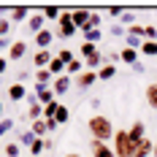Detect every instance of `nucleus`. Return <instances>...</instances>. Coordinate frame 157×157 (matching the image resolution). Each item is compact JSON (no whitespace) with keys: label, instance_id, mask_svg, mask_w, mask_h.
<instances>
[{"label":"nucleus","instance_id":"14","mask_svg":"<svg viewBox=\"0 0 157 157\" xmlns=\"http://www.w3.org/2000/svg\"><path fill=\"white\" fill-rule=\"evenodd\" d=\"M35 84H38V87H52V84H54V73H52L49 68L35 71Z\"/></svg>","mask_w":157,"mask_h":157},{"label":"nucleus","instance_id":"29","mask_svg":"<svg viewBox=\"0 0 157 157\" xmlns=\"http://www.w3.org/2000/svg\"><path fill=\"white\" fill-rule=\"evenodd\" d=\"M19 155H22V144L19 141L6 144V157H19Z\"/></svg>","mask_w":157,"mask_h":157},{"label":"nucleus","instance_id":"10","mask_svg":"<svg viewBox=\"0 0 157 157\" xmlns=\"http://www.w3.org/2000/svg\"><path fill=\"white\" fill-rule=\"evenodd\" d=\"M6 95H8V100H11V103H19V100H25V98H27V87L16 81V84L8 87V92H6Z\"/></svg>","mask_w":157,"mask_h":157},{"label":"nucleus","instance_id":"8","mask_svg":"<svg viewBox=\"0 0 157 157\" xmlns=\"http://www.w3.org/2000/svg\"><path fill=\"white\" fill-rule=\"evenodd\" d=\"M25 54H27V41H14V46H11V52L6 57H8V63H19Z\"/></svg>","mask_w":157,"mask_h":157},{"label":"nucleus","instance_id":"3","mask_svg":"<svg viewBox=\"0 0 157 157\" xmlns=\"http://www.w3.org/2000/svg\"><path fill=\"white\" fill-rule=\"evenodd\" d=\"M27 103H30V106H27V114H25V119H27V122H38V119H44V106H41V100H38V95L33 92V95H27Z\"/></svg>","mask_w":157,"mask_h":157},{"label":"nucleus","instance_id":"21","mask_svg":"<svg viewBox=\"0 0 157 157\" xmlns=\"http://www.w3.org/2000/svg\"><path fill=\"white\" fill-rule=\"evenodd\" d=\"M119 60H122V63H127L130 65V68H133V65L138 63V52H136V49H122V52H119Z\"/></svg>","mask_w":157,"mask_h":157},{"label":"nucleus","instance_id":"16","mask_svg":"<svg viewBox=\"0 0 157 157\" xmlns=\"http://www.w3.org/2000/svg\"><path fill=\"white\" fill-rule=\"evenodd\" d=\"M52 90H54V95H65L71 90V76H68V73H65V76H57L54 84H52Z\"/></svg>","mask_w":157,"mask_h":157},{"label":"nucleus","instance_id":"35","mask_svg":"<svg viewBox=\"0 0 157 157\" xmlns=\"http://www.w3.org/2000/svg\"><path fill=\"white\" fill-rule=\"evenodd\" d=\"M127 35H136V38H146V27H141V25H133V27H127Z\"/></svg>","mask_w":157,"mask_h":157},{"label":"nucleus","instance_id":"18","mask_svg":"<svg viewBox=\"0 0 157 157\" xmlns=\"http://www.w3.org/2000/svg\"><path fill=\"white\" fill-rule=\"evenodd\" d=\"M44 149H52V138H38V141L33 144L27 152H30L33 157H41V152H44Z\"/></svg>","mask_w":157,"mask_h":157},{"label":"nucleus","instance_id":"15","mask_svg":"<svg viewBox=\"0 0 157 157\" xmlns=\"http://www.w3.org/2000/svg\"><path fill=\"white\" fill-rule=\"evenodd\" d=\"M127 133H130V138H133V141L138 144V141H144V138H146V125L138 119V122H133V125H130V130H127Z\"/></svg>","mask_w":157,"mask_h":157},{"label":"nucleus","instance_id":"48","mask_svg":"<svg viewBox=\"0 0 157 157\" xmlns=\"http://www.w3.org/2000/svg\"><path fill=\"white\" fill-rule=\"evenodd\" d=\"M0 144H3V138H0Z\"/></svg>","mask_w":157,"mask_h":157},{"label":"nucleus","instance_id":"9","mask_svg":"<svg viewBox=\"0 0 157 157\" xmlns=\"http://www.w3.org/2000/svg\"><path fill=\"white\" fill-rule=\"evenodd\" d=\"M54 60V54H49V49H41V52H35L33 54V65L38 68V71H44V68H49V63Z\"/></svg>","mask_w":157,"mask_h":157},{"label":"nucleus","instance_id":"44","mask_svg":"<svg viewBox=\"0 0 157 157\" xmlns=\"http://www.w3.org/2000/svg\"><path fill=\"white\" fill-rule=\"evenodd\" d=\"M133 71H136V73H144V71H146V65H144V63H141V60H138V63L133 65Z\"/></svg>","mask_w":157,"mask_h":157},{"label":"nucleus","instance_id":"19","mask_svg":"<svg viewBox=\"0 0 157 157\" xmlns=\"http://www.w3.org/2000/svg\"><path fill=\"white\" fill-rule=\"evenodd\" d=\"M144 98H146V106L157 111V81H155V84H146V92H144Z\"/></svg>","mask_w":157,"mask_h":157},{"label":"nucleus","instance_id":"43","mask_svg":"<svg viewBox=\"0 0 157 157\" xmlns=\"http://www.w3.org/2000/svg\"><path fill=\"white\" fill-rule=\"evenodd\" d=\"M6 68H8V57H0V76L6 73Z\"/></svg>","mask_w":157,"mask_h":157},{"label":"nucleus","instance_id":"24","mask_svg":"<svg viewBox=\"0 0 157 157\" xmlns=\"http://www.w3.org/2000/svg\"><path fill=\"white\" fill-rule=\"evenodd\" d=\"M30 130L38 136V138H49L46 133H49V125H46V119H38V122H33L30 125Z\"/></svg>","mask_w":157,"mask_h":157},{"label":"nucleus","instance_id":"32","mask_svg":"<svg viewBox=\"0 0 157 157\" xmlns=\"http://www.w3.org/2000/svg\"><path fill=\"white\" fill-rule=\"evenodd\" d=\"M57 109H60V103L54 100V103H49V106H44V119H54L57 117Z\"/></svg>","mask_w":157,"mask_h":157},{"label":"nucleus","instance_id":"13","mask_svg":"<svg viewBox=\"0 0 157 157\" xmlns=\"http://www.w3.org/2000/svg\"><path fill=\"white\" fill-rule=\"evenodd\" d=\"M30 8L27 6H16V8H11L8 11V16H11V25H19V22H25V19H30Z\"/></svg>","mask_w":157,"mask_h":157},{"label":"nucleus","instance_id":"11","mask_svg":"<svg viewBox=\"0 0 157 157\" xmlns=\"http://www.w3.org/2000/svg\"><path fill=\"white\" fill-rule=\"evenodd\" d=\"M95 81H100V78H98V71H84V73H78V76H76V87L87 90V87H92Z\"/></svg>","mask_w":157,"mask_h":157},{"label":"nucleus","instance_id":"33","mask_svg":"<svg viewBox=\"0 0 157 157\" xmlns=\"http://www.w3.org/2000/svg\"><path fill=\"white\" fill-rule=\"evenodd\" d=\"M8 130H14V119H11V117H3V119H0V138H3Z\"/></svg>","mask_w":157,"mask_h":157},{"label":"nucleus","instance_id":"36","mask_svg":"<svg viewBox=\"0 0 157 157\" xmlns=\"http://www.w3.org/2000/svg\"><path fill=\"white\" fill-rule=\"evenodd\" d=\"M8 33H11V19H0V38H8Z\"/></svg>","mask_w":157,"mask_h":157},{"label":"nucleus","instance_id":"37","mask_svg":"<svg viewBox=\"0 0 157 157\" xmlns=\"http://www.w3.org/2000/svg\"><path fill=\"white\" fill-rule=\"evenodd\" d=\"M84 41H90V44H98V41H100V30H87V33H84Z\"/></svg>","mask_w":157,"mask_h":157},{"label":"nucleus","instance_id":"6","mask_svg":"<svg viewBox=\"0 0 157 157\" xmlns=\"http://www.w3.org/2000/svg\"><path fill=\"white\" fill-rule=\"evenodd\" d=\"M27 30L33 33V35H38L41 30H46V16H44V11H33L30 19H27Z\"/></svg>","mask_w":157,"mask_h":157},{"label":"nucleus","instance_id":"41","mask_svg":"<svg viewBox=\"0 0 157 157\" xmlns=\"http://www.w3.org/2000/svg\"><path fill=\"white\" fill-rule=\"evenodd\" d=\"M122 14H125L122 6H109V16H122Z\"/></svg>","mask_w":157,"mask_h":157},{"label":"nucleus","instance_id":"2","mask_svg":"<svg viewBox=\"0 0 157 157\" xmlns=\"http://www.w3.org/2000/svg\"><path fill=\"white\" fill-rule=\"evenodd\" d=\"M114 155L117 157H133L136 155V141L130 138L127 130H117V136H114Z\"/></svg>","mask_w":157,"mask_h":157},{"label":"nucleus","instance_id":"5","mask_svg":"<svg viewBox=\"0 0 157 157\" xmlns=\"http://www.w3.org/2000/svg\"><path fill=\"white\" fill-rule=\"evenodd\" d=\"M90 157H117L114 155V146H109L106 141H90Z\"/></svg>","mask_w":157,"mask_h":157},{"label":"nucleus","instance_id":"46","mask_svg":"<svg viewBox=\"0 0 157 157\" xmlns=\"http://www.w3.org/2000/svg\"><path fill=\"white\" fill-rule=\"evenodd\" d=\"M0 119H3V100H0Z\"/></svg>","mask_w":157,"mask_h":157},{"label":"nucleus","instance_id":"4","mask_svg":"<svg viewBox=\"0 0 157 157\" xmlns=\"http://www.w3.org/2000/svg\"><path fill=\"white\" fill-rule=\"evenodd\" d=\"M76 30L78 27L73 25V19H71V11H63L60 22H57V35H60V38H73Z\"/></svg>","mask_w":157,"mask_h":157},{"label":"nucleus","instance_id":"26","mask_svg":"<svg viewBox=\"0 0 157 157\" xmlns=\"http://www.w3.org/2000/svg\"><path fill=\"white\" fill-rule=\"evenodd\" d=\"M78 52H81V57H84V60H90V57H95V54H98V44H90V41H84Z\"/></svg>","mask_w":157,"mask_h":157},{"label":"nucleus","instance_id":"1","mask_svg":"<svg viewBox=\"0 0 157 157\" xmlns=\"http://www.w3.org/2000/svg\"><path fill=\"white\" fill-rule=\"evenodd\" d=\"M87 127H90V133H92L95 141H106V144H109L111 138L117 136V130H114V122H111L109 117H103V114H95V117H90Z\"/></svg>","mask_w":157,"mask_h":157},{"label":"nucleus","instance_id":"20","mask_svg":"<svg viewBox=\"0 0 157 157\" xmlns=\"http://www.w3.org/2000/svg\"><path fill=\"white\" fill-rule=\"evenodd\" d=\"M114 76H117V65L114 63H106L100 71H98V78H100V81H111Z\"/></svg>","mask_w":157,"mask_h":157},{"label":"nucleus","instance_id":"42","mask_svg":"<svg viewBox=\"0 0 157 157\" xmlns=\"http://www.w3.org/2000/svg\"><path fill=\"white\" fill-rule=\"evenodd\" d=\"M111 35H127V33H125L122 25H114V27H111Z\"/></svg>","mask_w":157,"mask_h":157},{"label":"nucleus","instance_id":"7","mask_svg":"<svg viewBox=\"0 0 157 157\" xmlns=\"http://www.w3.org/2000/svg\"><path fill=\"white\" fill-rule=\"evenodd\" d=\"M90 16H92V11H87V8H73L71 11V19H73V25H76L78 30H84L90 25Z\"/></svg>","mask_w":157,"mask_h":157},{"label":"nucleus","instance_id":"39","mask_svg":"<svg viewBox=\"0 0 157 157\" xmlns=\"http://www.w3.org/2000/svg\"><path fill=\"white\" fill-rule=\"evenodd\" d=\"M133 22H136V19H133V14H130V11H125V14H122V22H119V25H122V27H133Z\"/></svg>","mask_w":157,"mask_h":157},{"label":"nucleus","instance_id":"17","mask_svg":"<svg viewBox=\"0 0 157 157\" xmlns=\"http://www.w3.org/2000/svg\"><path fill=\"white\" fill-rule=\"evenodd\" d=\"M52 38H54V35H52V30H49V27L38 33V35H35V46H38V52H41V49H49Z\"/></svg>","mask_w":157,"mask_h":157},{"label":"nucleus","instance_id":"40","mask_svg":"<svg viewBox=\"0 0 157 157\" xmlns=\"http://www.w3.org/2000/svg\"><path fill=\"white\" fill-rule=\"evenodd\" d=\"M146 41H157V27L155 25H146Z\"/></svg>","mask_w":157,"mask_h":157},{"label":"nucleus","instance_id":"25","mask_svg":"<svg viewBox=\"0 0 157 157\" xmlns=\"http://www.w3.org/2000/svg\"><path fill=\"white\" fill-rule=\"evenodd\" d=\"M35 141H38V136H35L33 130H22V133H19V144H22V146H27V149H30Z\"/></svg>","mask_w":157,"mask_h":157},{"label":"nucleus","instance_id":"47","mask_svg":"<svg viewBox=\"0 0 157 157\" xmlns=\"http://www.w3.org/2000/svg\"><path fill=\"white\" fill-rule=\"evenodd\" d=\"M152 157H157V141H155V155H152Z\"/></svg>","mask_w":157,"mask_h":157},{"label":"nucleus","instance_id":"12","mask_svg":"<svg viewBox=\"0 0 157 157\" xmlns=\"http://www.w3.org/2000/svg\"><path fill=\"white\" fill-rule=\"evenodd\" d=\"M155 155V141L152 138H144V141L136 144V155L133 157H152Z\"/></svg>","mask_w":157,"mask_h":157},{"label":"nucleus","instance_id":"27","mask_svg":"<svg viewBox=\"0 0 157 157\" xmlns=\"http://www.w3.org/2000/svg\"><path fill=\"white\" fill-rule=\"evenodd\" d=\"M54 119H57V125H60V127L68 125V122H71V111H68V106L60 103V109H57V117H54Z\"/></svg>","mask_w":157,"mask_h":157},{"label":"nucleus","instance_id":"34","mask_svg":"<svg viewBox=\"0 0 157 157\" xmlns=\"http://www.w3.org/2000/svg\"><path fill=\"white\" fill-rule=\"evenodd\" d=\"M57 57H60V60H63L65 65H71V63H73V60H76V57H73V52H71V49H60V52H57Z\"/></svg>","mask_w":157,"mask_h":157},{"label":"nucleus","instance_id":"28","mask_svg":"<svg viewBox=\"0 0 157 157\" xmlns=\"http://www.w3.org/2000/svg\"><path fill=\"white\" fill-rule=\"evenodd\" d=\"M144 41H146V38H136V35H125V46H127V49H136V52H141Z\"/></svg>","mask_w":157,"mask_h":157},{"label":"nucleus","instance_id":"22","mask_svg":"<svg viewBox=\"0 0 157 157\" xmlns=\"http://www.w3.org/2000/svg\"><path fill=\"white\" fill-rule=\"evenodd\" d=\"M49 71H52V73H54V78H57V76H65V71H68V65H65L63 60H60V57L54 54V60L49 63Z\"/></svg>","mask_w":157,"mask_h":157},{"label":"nucleus","instance_id":"30","mask_svg":"<svg viewBox=\"0 0 157 157\" xmlns=\"http://www.w3.org/2000/svg\"><path fill=\"white\" fill-rule=\"evenodd\" d=\"M141 54H146V57H157V41H144Z\"/></svg>","mask_w":157,"mask_h":157},{"label":"nucleus","instance_id":"38","mask_svg":"<svg viewBox=\"0 0 157 157\" xmlns=\"http://www.w3.org/2000/svg\"><path fill=\"white\" fill-rule=\"evenodd\" d=\"M11 46H14V41H11V38H0V52H6V54H8Z\"/></svg>","mask_w":157,"mask_h":157},{"label":"nucleus","instance_id":"23","mask_svg":"<svg viewBox=\"0 0 157 157\" xmlns=\"http://www.w3.org/2000/svg\"><path fill=\"white\" fill-rule=\"evenodd\" d=\"M35 95H38V100H41V106H49V103H54V98H57L52 87H44V90H38Z\"/></svg>","mask_w":157,"mask_h":157},{"label":"nucleus","instance_id":"45","mask_svg":"<svg viewBox=\"0 0 157 157\" xmlns=\"http://www.w3.org/2000/svg\"><path fill=\"white\" fill-rule=\"evenodd\" d=\"M65 157H81V155H76V152H68V155H65Z\"/></svg>","mask_w":157,"mask_h":157},{"label":"nucleus","instance_id":"31","mask_svg":"<svg viewBox=\"0 0 157 157\" xmlns=\"http://www.w3.org/2000/svg\"><path fill=\"white\" fill-rule=\"evenodd\" d=\"M44 16H46V19H57V22H60L63 8H57V6H46V8H44Z\"/></svg>","mask_w":157,"mask_h":157}]
</instances>
